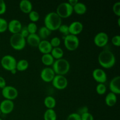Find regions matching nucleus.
I'll use <instances>...</instances> for the list:
<instances>
[{
    "mask_svg": "<svg viewBox=\"0 0 120 120\" xmlns=\"http://www.w3.org/2000/svg\"><path fill=\"white\" fill-rule=\"evenodd\" d=\"M68 26L69 34L75 36L80 34L83 30V25L80 21H74Z\"/></svg>",
    "mask_w": 120,
    "mask_h": 120,
    "instance_id": "14",
    "label": "nucleus"
},
{
    "mask_svg": "<svg viewBox=\"0 0 120 120\" xmlns=\"http://www.w3.org/2000/svg\"><path fill=\"white\" fill-rule=\"evenodd\" d=\"M117 102V96L115 94L110 92L106 95L105 98V103L107 106L113 107Z\"/></svg>",
    "mask_w": 120,
    "mask_h": 120,
    "instance_id": "20",
    "label": "nucleus"
},
{
    "mask_svg": "<svg viewBox=\"0 0 120 120\" xmlns=\"http://www.w3.org/2000/svg\"><path fill=\"white\" fill-rule=\"evenodd\" d=\"M0 120H2V118H0Z\"/></svg>",
    "mask_w": 120,
    "mask_h": 120,
    "instance_id": "46",
    "label": "nucleus"
},
{
    "mask_svg": "<svg viewBox=\"0 0 120 120\" xmlns=\"http://www.w3.org/2000/svg\"><path fill=\"white\" fill-rule=\"evenodd\" d=\"M62 19L56 12H50L45 16L44 26L51 32L57 30L62 24Z\"/></svg>",
    "mask_w": 120,
    "mask_h": 120,
    "instance_id": "2",
    "label": "nucleus"
},
{
    "mask_svg": "<svg viewBox=\"0 0 120 120\" xmlns=\"http://www.w3.org/2000/svg\"><path fill=\"white\" fill-rule=\"evenodd\" d=\"M64 45L66 49L69 51H74L79 46L80 41L77 36L69 34L66 36H63Z\"/></svg>",
    "mask_w": 120,
    "mask_h": 120,
    "instance_id": "6",
    "label": "nucleus"
},
{
    "mask_svg": "<svg viewBox=\"0 0 120 120\" xmlns=\"http://www.w3.org/2000/svg\"><path fill=\"white\" fill-rule=\"evenodd\" d=\"M7 86L5 79L2 76H0V89H2Z\"/></svg>",
    "mask_w": 120,
    "mask_h": 120,
    "instance_id": "41",
    "label": "nucleus"
},
{
    "mask_svg": "<svg viewBox=\"0 0 120 120\" xmlns=\"http://www.w3.org/2000/svg\"><path fill=\"white\" fill-rule=\"evenodd\" d=\"M79 1H77V0H69V1H68V3L73 7Z\"/></svg>",
    "mask_w": 120,
    "mask_h": 120,
    "instance_id": "42",
    "label": "nucleus"
},
{
    "mask_svg": "<svg viewBox=\"0 0 120 120\" xmlns=\"http://www.w3.org/2000/svg\"><path fill=\"white\" fill-rule=\"evenodd\" d=\"M8 23L5 19L0 18V33H4L8 30Z\"/></svg>",
    "mask_w": 120,
    "mask_h": 120,
    "instance_id": "31",
    "label": "nucleus"
},
{
    "mask_svg": "<svg viewBox=\"0 0 120 120\" xmlns=\"http://www.w3.org/2000/svg\"><path fill=\"white\" fill-rule=\"evenodd\" d=\"M19 9L24 14H28L33 10V5L32 2L29 0H22L19 4Z\"/></svg>",
    "mask_w": 120,
    "mask_h": 120,
    "instance_id": "18",
    "label": "nucleus"
},
{
    "mask_svg": "<svg viewBox=\"0 0 120 120\" xmlns=\"http://www.w3.org/2000/svg\"><path fill=\"white\" fill-rule=\"evenodd\" d=\"M111 43L114 46L119 47L120 46V36L118 35H115L111 39Z\"/></svg>",
    "mask_w": 120,
    "mask_h": 120,
    "instance_id": "35",
    "label": "nucleus"
},
{
    "mask_svg": "<svg viewBox=\"0 0 120 120\" xmlns=\"http://www.w3.org/2000/svg\"><path fill=\"white\" fill-rule=\"evenodd\" d=\"M16 69H15V70H12V71H11V73H12V74H15L16 73Z\"/></svg>",
    "mask_w": 120,
    "mask_h": 120,
    "instance_id": "43",
    "label": "nucleus"
},
{
    "mask_svg": "<svg viewBox=\"0 0 120 120\" xmlns=\"http://www.w3.org/2000/svg\"><path fill=\"white\" fill-rule=\"evenodd\" d=\"M50 54L54 58V59L57 60L63 58V56H64V52H63V49L60 47L53 48Z\"/></svg>",
    "mask_w": 120,
    "mask_h": 120,
    "instance_id": "26",
    "label": "nucleus"
},
{
    "mask_svg": "<svg viewBox=\"0 0 120 120\" xmlns=\"http://www.w3.org/2000/svg\"><path fill=\"white\" fill-rule=\"evenodd\" d=\"M29 67V62L26 59H21L17 61L16 65V70L18 71H24L28 69Z\"/></svg>",
    "mask_w": 120,
    "mask_h": 120,
    "instance_id": "25",
    "label": "nucleus"
},
{
    "mask_svg": "<svg viewBox=\"0 0 120 120\" xmlns=\"http://www.w3.org/2000/svg\"><path fill=\"white\" fill-rule=\"evenodd\" d=\"M118 26H120V18H118Z\"/></svg>",
    "mask_w": 120,
    "mask_h": 120,
    "instance_id": "44",
    "label": "nucleus"
},
{
    "mask_svg": "<svg viewBox=\"0 0 120 120\" xmlns=\"http://www.w3.org/2000/svg\"><path fill=\"white\" fill-rule=\"evenodd\" d=\"M98 62L102 68L107 69H110L116 64V56L110 50L107 49L103 50L98 55Z\"/></svg>",
    "mask_w": 120,
    "mask_h": 120,
    "instance_id": "1",
    "label": "nucleus"
},
{
    "mask_svg": "<svg viewBox=\"0 0 120 120\" xmlns=\"http://www.w3.org/2000/svg\"><path fill=\"white\" fill-rule=\"evenodd\" d=\"M52 66L55 75L62 76L66 75L69 71L70 68L69 61L64 58L55 60Z\"/></svg>",
    "mask_w": 120,
    "mask_h": 120,
    "instance_id": "3",
    "label": "nucleus"
},
{
    "mask_svg": "<svg viewBox=\"0 0 120 120\" xmlns=\"http://www.w3.org/2000/svg\"><path fill=\"white\" fill-rule=\"evenodd\" d=\"M51 83L53 86L59 90H64L68 86V79L65 76L62 75H55Z\"/></svg>",
    "mask_w": 120,
    "mask_h": 120,
    "instance_id": "9",
    "label": "nucleus"
},
{
    "mask_svg": "<svg viewBox=\"0 0 120 120\" xmlns=\"http://www.w3.org/2000/svg\"><path fill=\"white\" fill-rule=\"evenodd\" d=\"M22 28L21 22L18 19H12L8 23V30L13 34H19Z\"/></svg>",
    "mask_w": 120,
    "mask_h": 120,
    "instance_id": "15",
    "label": "nucleus"
},
{
    "mask_svg": "<svg viewBox=\"0 0 120 120\" xmlns=\"http://www.w3.org/2000/svg\"><path fill=\"white\" fill-rule=\"evenodd\" d=\"M19 34L23 36V38H26L28 36V35H29V32H28V29H27L26 26H22V29H21V31H20Z\"/></svg>",
    "mask_w": 120,
    "mask_h": 120,
    "instance_id": "39",
    "label": "nucleus"
},
{
    "mask_svg": "<svg viewBox=\"0 0 120 120\" xmlns=\"http://www.w3.org/2000/svg\"><path fill=\"white\" fill-rule=\"evenodd\" d=\"M41 39L37 34H29L28 37L26 38V42L32 47H38Z\"/></svg>",
    "mask_w": 120,
    "mask_h": 120,
    "instance_id": "19",
    "label": "nucleus"
},
{
    "mask_svg": "<svg viewBox=\"0 0 120 120\" xmlns=\"http://www.w3.org/2000/svg\"><path fill=\"white\" fill-rule=\"evenodd\" d=\"M112 11L114 14L118 17L120 16V2H116L112 6Z\"/></svg>",
    "mask_w": 120,
    "mask_h": 120,
    "instance_id": "34",
    "label": "nucleus"
},
{
    "mask_svg": "<svg viewBox=\"0 0 120 120\" xmlns=\"http://www.w3.org/2000/svg\"><path fill=\"white\" fill-rule=\"evenodd\" d=\"M56 14L62 19L67 18L73 13V8L68 2H62L56 8Z\"/></svg>",
    "mask_w": 120,
    "mask_h": 120,
    "instance_id": "5",
    "label": "nucleus"
},
{
    "mask_svg": "<svg viewBox=\"0 0 120 120\" xmlns=\"http://www.w3.org/2000/svg\"><path fill=\"white\" fill-rule=\"evenodd\" d=\"M2 96L5 99L13 101L18 96V91L17 89L12 86H6L1 91Z\"/></svg>",
    "mask_w": 120,
    "mask_h": 120,
    "instance_id": "8",
    "label": "nucleus"
},
{
    "mask_svg": "<svg viewBox=\"0 0 120 120\" xmlns=\"http://www.w3.org/2000/svg\"><path fill=\"white\" fill-rule=\"evenodd\" d=\"M96 92L99 95L105 94L107 91V87L105 84L103 83H98L96 88Z\"/></svg>",
    "mask_w": 120,
    "mask_h": 120,
    "instance_id": "29",
    "label": "nucleus"
},
{
    "mask_svg": "<svg viewBox=\"0 0 120 120\" xmlns=\"http://www.w3.org/2000/svg\"><path fill=\"white\" fill-rule=\"evenodd\" d=\"M16 63L17 61L16 59L10 55H5L1 60V65L2 68L9 71L16 69Z\"/></svg>",
    "mask_w": 120,
    "mask_h": 120,
    "instance_id": "7",
    "label": "nucleus"
},
{
    "mask_svg": "<svg viewBox=\"0 0 120 120\" xmlns=\"http://www.w3.org/2000/svg\"><path fill=\"white\" fill-rule=\"evenodd\" d=\"M87 112H89V109H88L87 107H81L79 109L77 113L79 114L80 116H81L82 114Z\"/></svg>",
    "mask_w": 120,
    "mask_h": 120,
    "instance_id": "40",
    "label": "nucleus"
},
{
    "mask_svg": "<svg viewBox=\"0 0 120 120\" xmlns=\"http://www.w3.org/2000/svg\"><path fill=\"white\" fill-rule=\"evenodd\" d=\"M55 73L52 68L50 67H46L43 68L41 71L40 76L42 80L45 83H50L55 76Z\"/></svg>",
    "mask_w": 120,
    "mask_h": 120,
    "instance_id": "11",
    "label": "nucleus"
},
{
    "mask_svg": "<svg viewBox=\"0 0 120 120\" xmlns=\"http://www.w3.org/2000/svg\"><path fill=\"white\" fill-rule=\"evenodd\" d=\"M26 28L29 34H36V32L38 31V26L36 23L30 22L26 26Z\"/></svg>",
    "mask_w": 120,
    "mask_h": 120,
    "instance_id": "30",
    "label": "nucleus"
},
{
    "mask_svg": "<svg viewBox=\"0 0 120 120\" xmlns=\"http://www.w3.org/2000/svg\"><path fill=\"white\" fill-rule=\"evenodd\" d=\"M7 11V5L3 0H0V15H2L5 13Z\"/></svg>",
    "mask_w": 120,
    "mask_h": 120,
    "instance_id": "38",
    "label": "nucleus"
},
{
    "mask_svg": "<svg viewBox=\"0 0 120 120\" xmlns=\"http://www.w3.org/2000/svg\"><path fill=\"white\" fill-rule=\"evenodd\" d=\"M14 103L13 101L9 100H4L0 103V111L1 114H9L11 113L14 109Z\"/></svg>",
    "mask_w": 120,
    "mask_h": 120,
    "instance_id": "13",
    "label": "nucleus"
},
{
    "mask_svg": "<svg viewBox=\"0 0 120 120\" xmlns=\"http://www.w3.org/2000/svg\"><path fill=\"white\" fill-rule=\"evenodd\" d=\"M58 30L64 36H67L69 34V26L65 24H62L59 28Z\"/></svg>",
    "mask_w": 120,
    "mask_h": 120,
    "instance_id": "32",
    "label": "nucleus"
},
{
    "mask_svg": "<svg viewBox=\"0 0 120 120\" xmlns=\"http://www.w3.org/2000/svg\"><path fill=\"white\" fill-rule=\"evenodd\" d=\"M28 17H29V20L30 21V22L36 23L39 19L40 15L39 14L37 11L32 10L28 14Z\"/></svg>",
    "mask_w": 120,
    "mask_h": 120,
    "instance_id": "28",
    "label": "nucleus"
},
{
    "mask_svg": "<svg viewBox=\"0 0 120 120\" xmlns=\"http://www.w3.org/2000/svg\"><path fill=\"white\" fill-rule=\"evenodd\" d=\"M50 42V45L52 46V48H57V47H59V46L61 44V40L60 38L57 36L53 37V38L51 39Z\"/></svg>",
    "mask_w": 120,
    "mask_h": 120,
    "instance_id": "33",
    "label": "nucleus"
},
{
    "mask_svg": "<svg viewBox=\"0 0 120 120\" xmlns=\"http://www.w3.org/2000/svg\"><path fill=\"white\" fill-rule=\"evenodd\" d=\"M73 12H75L76 14L79 15H83L86 14L87 12V8L86 5L83 2H78L73 7Z\"/></svg>",
    "mask_w": 120,
    "mask_h": 120,
    "instance_id": "21",
    "label": "nucleus"
},
{
    "mask_svg": "<svg viewBox=\"0 0 120 120\" xmlns=\"http://www.w3.org/2000/svg\"><path fill=\"white\" fill-rule=\"evenodd\" d=\"M109 41V37L107 34L104 32H98L94 38V43L95 45L99 48L104 47L107 45Z\"/></svg>",
    "mask_w": 120,
    "mask_h": 120,
    "instance_id": "10",
    "label": "nucleus"
},
{
    "mask_svg": "<svg viewBox=\"0 0 120 120\" xmlns=\"http://www.w3.org/2000/svg\"><path fill=\"white\" fill-rule=\"evenodd\" d=\"M92 76L94 80L98 83H104L107 80V75L104 70L100 68L95 69L92 72Z\"/></svg>",
    "mask_w": 120,
    "mask_h": 120,
    "instance_id": "12",
    "label": "nucleus"
},
{
    "mask_svg": "<svg viewBox=\"0 0 120 120\" xmlns=\"http://www.w3.org/2000/svg\"><path fill=\"white\" fill-rule=\"evenodd\" d=\"M44 120H57V114L54 109H47L43 114Z\"/></svg>",
    "mask_w": 120,
    "mask_h": 120,
    "instance_id": "27",
    "label": "nucleus"
},
{
    "mask_svg": "<svg viewBox=\"0 0 120 120\" xmlns=\"http://www.w3.org/2000/svg\"><path fill=\"white\" fill-rule=\"evenodd\" d=\"M66 120H81V117L77 112H73L68 116Z\"/></svg>",
    "mask_w": 120,
    "mask_h": 120,
    "instance_id": "36",
    "label": "nucleus"
},
{
    "mask_svg": "<svg viewBox=\"0 0 120 120\" xmlns=\"http://www.w3.org/2000/svg\"><path fill=\"white\" fill-rule=\"evenodd\" d=\"M109 89L110 92L116 95L120 94V77L117 76L112 78L109 84Z\"/></svg>",
    "mask_w": 120,
    "mask_h": 120,
    "instance_id": "16",
    "label": "nucleus"
},
{
    "mask_svg": "<svg viewBox=\"0 0 120 120\" xmlns=\"http://www.w3.org/2000/svg\"><path fill=\"white\" fill-rule=\"evenodd\" d=\"M55 60L50 53L44 54L41 57V61L42 63L46 67H50V66H52Z\"/></svg>",
    "mask_w": 120,
    "mask_h": 120,
    "instance_id": "22",
    "label": "nucleus"
},
{
    "mask_svg": "<svg viewBox=\"0 0 120 120\" xmlns=\"http://www.w3.org/2000/svg\"><path fill=\"white\" fill-rule=\"evenodd\" d=\"M81 120H94V117L89 112H85L80 116Z\"/></svg>",
    "mask_w": 120,
    "mask_h": 120,
    "instance_id": "37",
    "label": "nucleus"
},
{
    "mask_svg": "<svg viewBox=\"0 0 120 120\" xmlns=\"http://www.w3.org/2000/svg\"><path fill=\"white\" fill-rule=\"evenodd\" d=\"M38 50L43 55L50 53L52 50V46L50 45V42L48 40H41V42L37 47Z\"/></svg>",
    "mask_w": 120,
    "mask_h": 120,
    "instance_id": "17",
    "label": "nucleus"
},
{
    "mask_svg": "<svg viewBox=\"0 0 120 120\" xmlns=\"http://www.w3.org/2000/svg\"><path fill=\"white\" fill-rule=\"evenodd\" d=\"M1 111H0V116H1Z\"/></svg>",
    "mask_w": 120,
    "mask_h": 120,
    "instance_id": "45",
    "label": "nucleus"
},
{
    "mask_svg": "<svg viewBox=\"0 0 120 120\" xmlns=\"http://www.w3.org/2000/svg\"><path fill=\"white\" fill-rule=\"evenodd\" d=\"M44 105L47 109H54L56 105V99L52 96H47L44 99Z\"/></svg>",
    "mask_w": 120,
    "mask_h": 120,
    "instance_id": "23",
    "label": "nucleus"
},
{
    "mask_svg": "<svg viewBox=\"0 0 120 120\" xmlns=\"http://www.w3.org/2000/svg\"><path fill=\"white\" fill-rule=\"evenodd\" d=\"M9 43L12 48L15 50H23L26 44V39L19 33L12 35L9 39Z\"/></svg>",
    "mask_w": 120,
    "mask_h": 120,
    "instance_id": "4",
    "label": "nucleus"
},
{
    "mask_svg": "<svg viewBox=\"0 0 120 120\" xmlns=\"http://www.w3.org/2000/svg\"><path fill=\"white\" fill-rule=\"evenodd\" d=\"M51 32L50 30L43 26L39 29L37 34L41 40H46V39L51 35Z\"/></svg>",
    "mask_w": 120,
    "mask_h": 120,
    "instance_id": "24",
    "label": "nucleus"
}]
</instances>
